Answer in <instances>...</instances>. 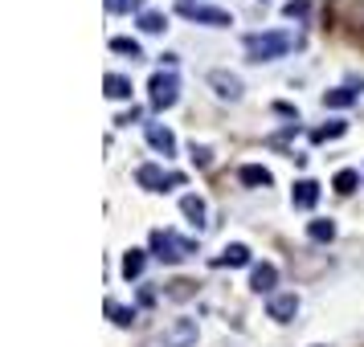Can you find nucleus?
Masks as SVG:
<instances>
[{"label": "nucleus", "mask_w": 364, "mask_h": 347, "mask_svg": "<svg viewBox=\"0 0 364 347\" xmlns=\"http://www.w3.org/2000/svg\"><path fill=\"white\" fill-rule=\"evenodd\" d=\"M111 49H115V53H123V57H131V62L144 53V49H140V41H131V37H115V41H111Z\"/></svg>", "instance_id": "4be33fe9"}, {"label": "nucleus", "mask_w": 364, "mask_h": 347, "mask_svg": "<svg viewBox=\"0 0 364 347\" xmlns=\"http://www.w3.org/2000/svg\"><path fill=\"white\" fill-rule=\"evenodd\" d=\"M176 13L180 17H189V21L196 25H234V17L225 13V8H217V4H205V0H176Z\"/></svg>", "instance_id": "20e7f679"}, {"label": "nucleus", "mask_w": 364, "mask_h": 347, "mask_svg": "<svg viewBox=\"0 0 364 347\" xmlns=\"http://www.w3.org/2000/svg\"><path fill=\"white\" fill-rule=\"evenodd\" d=\"M209 266H250V250H245L242 241H234V245H225V250H221V254H213L209 257Z\"/></svg>", "instance_id": "0eeeda50"}, {"label": "nucleus", "mask_w": 364, "mask_h": 347, "mask_svg": "<svg viewBox=\"0 0 364 347\" xmlns=\"http://www.w3.org/2000/svg\"><path fill=\"white\" fill-rule=\"evenodd\" d=\"M267 311H270V319H278V323H291L295 311H299V299H295V294H274Z\"/></svg>", "instance_id": "9d476101"}, {"label": "nucleus", "mask_w": 364, "mask_h": 347, "mask_svg": "<svg viewBox=\"0 0 364 347\" xmlns=\"http://www.w3.org/2000/svg\"><path fill=\"white\" fill-rule=\"evenodd\" d=\"M164 13H140V29L144 33H164Z\"/></svg>", "instance_id": "5701e85b"}, {"label": "nucleus", "mask_w": 364, "mask_h": 347, "mask_svg": "<svg viewBox=\"0 0 364 347\" xmlns=\"http://www.w3.org/2000/svg\"><path fill=\"white\" fill-rule=\"evenodd\" d=\"M135 180L151 192H168V188H180L184 184V176L180 172H164V168H156V163H144L140 172H135Z\"/></svg>", "instance_id": "423d86ee"}, {"label": "nucleus", "mask_w": 364, "mask_h": 347, "mask_svg": "<svg viewBox=\"0 0 364 347\" xmlns=\"http://www.w3.org/2000/svg\"><path fill=\"white\" fill-rule=\"evenodd\" d=\"M144 274V250H127L123 257V278H140Z\"/></svg>", "instance_id": "a211bd4d"}, {"label": "nucleus", "mask_w": 364, "mask_h": 347, "mask_svg": "<svg viewBox=\"0 0 364 347\" xmlns=\"http://www.w3.org/2000/svg\"><path fill=\"white\" fill-rule=\"evenodd\" d=\"M147 143H151L160 156H172V151H176V135H172L168 127H160V123H147Z\"/></svg>", "instance_id": "1a4fd4ad"}, {"label": "nucleus", "mask_w": 364, "mask_h": 347, "mask_svg": "<svg viewBox=\"0 0 364 347\" xmlns=\"http://www.w3.org/2000/svg\"><path fill=\"white\" fill-rule=\"evenodd\" d=\"M209 86H213L221 98H238V94H242V78H238V74H225V69H213V74H209Z\"/></svg>", "instance_id": "6e6552de"}, {"label": "nucleus", "mask_w": 364, "mask_h": 347, "mask_svg": "<svg viewBox=\"0 0 364 347\" xmlns=\"http://www.w3.org/2000/svg\"><path fill=\"white\" fill-rule=\"evenodd\" d=\"M307 237H311V241H332V237H336V225H332V221H311V225H307Z\"/></svg>", "instance_id": "412c9836"}, {"label": "nucleus", "mask_w": 364, "mask_h": 347, "mask_svg": "<svg viewBox=\"0 0 364 347\" xmlns=\"http://www.w3.org/2000/svg\"><path fill=\"white\" fill-rule=\"evenodd\" d=\"M193 286H196V282H189V278H176V282L168 286V294H172V299H189V294H193Z\"/></svg>", "instance_id": "b1692460"}, {"label": "nucleus", "mask_w": 364, "mask_h": 347, "mask_svg": "<svg viewBox=\"0 0 364 347\" xmlns=\"http://www.w3.org/2000/svg\"><path fill=\"white\" fill-rule=\"evenodd\" d=\"M356 184H360V176H356L352 168H344V172H336V192H340V196H348V192H356Z\"/></svg>", "instance_id": "aec40b11"}, {"label": "nucleus", "mask_w": 364, "mask_h": 347, "mask_svg": "<svg viewBox=\"0 0 364 347\" xmlns=\"http://www.w3.org/2000/svg\"><path fill=\"white\" fill-rule=\"evenodd\" d=\"M238 176H242V184H250V188H270V180H274L262 163H245Z\"/></svg>", "instance_id": "ddd939ff"}, {"label": "nucleus", "mask_w": 364, "mask_h": 347, "mask_svg": "<svg viewBox=\"0 0 364 347\" xmlns=\"http://www.w3.org/2000/svg\"><path fill=\"white\" fill-rule=\"evenodd\" d=\"M307 8H311V0H287V4H283V13H287V17H303V13H307Z\"/></svg>", "instance_id": "393cba45"}, {"label": "nucleus", "mask_w": 364, "mask_h": 347, "mask_svg": "<svg viewBox=\"0 0 364 347\" xmlns=\"http://www.w3.org/2000/svg\"><path fill=\"white\" fill-rule=\"evenodd\" d=\"M180 212H184V217H189L193 225H201V221H205V200H201L196 192H189V196L180 200Z\"/></svg>", "instance_id": "dca6fc26"}, {"label": "nucleus", "mask_w": 364, "mask_h": 347, "mask_svg": "<svg viewBox=\"0 0 364 347\" xmlns=\"http://www.w3.org/2000/svg\"><path fill=\"white\" fill-rule=\"evenodd\" d=\"M274 282H278V270H274L270 261L254 266V274H250V286H254L258 294H270V290H274Z\"/></svg>", "instance_id": "9b49d317"}, {"label": "nucleus", "mask_w": 364, "mask_h": 347, "mask_svg": "<svg viewBox=\"0 0 364 347\" xmlns=\"http://www.w3.org/2000/svg\"><path fill=\"white\" fill-rule=\"evenodd\" d=\"M193 163H196V168H209V163H213V151H209V147H196V143H193Z\"/></svg>", "instance_id": "bb28decb"}, {"label": "nucleus", "mask_w": 364, "mask_h": 347, "mask_svg": "<svg viewBox=\"0 0 364 347\" xmlns=\"http://www.w3.org/2000/svg\"><path fill=\"white\" fill-rule=\"evenodd\" d=\"M356 98H360L356 90H348V86H336V90L323 94V107H332V111H344V107H352Z\"/></svg>", "instance_id": "4468645a"}, {"label": "nucleus", "mask_w": 364, "mask_h": 347, "mask_svg": "<svg viewBox=\"0 0 364 347\" xmlns=\"http://www.w3.org/2000/svg\"><path fill=\"white\" fill-rule=\"evenodd\" d=\"M107 98H131V78H123V74H107Z\"/></svg>", "instance_id": "2eb2a0df"}, {"label": "nucleus", "mask_w": 364, "mask_h": 347, "mask_svg": "<svg viewBox=\"0 0 364 347\" xmlns=\"http://www.w3.org/2000/svg\"><path fill=\"white\" fill-rule=\"evenodd\" d=\"M316 200H319V184H316V180H299V184H295V192H291V205L295 208H316Z\"/></svg>", "instance_id": "f8f14e48"}, {"label": "nucleus", "mask_w": 364, "mask_h": 347, "mask_svg": "<svg viewBox=\"0 0 364 347\" xmlns=\"http://www.w3.org/2000/svg\"><path fill=\"white\" fill-rule=\"evenodd\" d=\"M111 13H131V8H144V0H107Z\"/></svg>", "instance_id": "a878e982"}, {"label": "nucleus", "mask_w": 364, "mask_h": 347, "mask_svg": "<svg viewBox=\"0 0 364 347\" xmlns=\"http://www.w3.org/2000/svg\"><path fill=\"white\" fill-rule=\"evenodd\" d=\"M135 118H140V107H131V111H123V115L115 118V123H123V127H127V123H135Z\"/></svg>", "instance_id": "cd10ccee"}, {"label": "nucleus", "mask_w": 364, "mask_h": 347, "mask_svg": "<svg viewBox=\"0 0 364 347\" xmlns=\"http://www.w3.org/2000/svg\"><path fill=\"white\" fill-rule=\"evenodd\" d=\"M344 131H348V123H344V118H336V123H323V127H316V131H311V143H328V139H340Z\"/></svg>", "instance_id": "f3484780"}, {"label": "nucleus", "mask_w": 364, "mask_h": 347, "mask_svg": "<svg viewBox=\"0 0 364 347\" xmlns=\"http://www.w3.org/2000/svg\"><path fill=\"white\" fill-rule=\"evenodd\" d=\"M147 90H151V107L156 111H168V107H176V98H180V82H176L172 69H164V74H156L147 82Z\"/></svg>", "instance_id": "39448f33"}, {"label": "nucleus", "mask_w": 364, "mask_h": 347, "mask_svg": "<svg viewBox=\"0 0 364 347\" xmlns=\"http://www.w3.org/2000/svg\"><path fill=\"white\" fill-rule=\"evenodd\" d=\"M107 315H111V323H115V327H131V323H135V311H127V306H119V302H107Z\"/></svg>", "instance_id": "6ab92c4d"}, {"label": "nucleus", "mask_w": 364, "mask_h": 347, "mask_svg": "<svg viewBox=\"0 0 364 347\" xmlns=\"http://www.w3.org/2000/svg\"><path fill=\"white\" fill-rule=\"evenodd\" d=\"M295 49V33L287 29H274V33H250L245 37V53L254 62H274V57H287Z\"/></svg>", "instance_id": "f257e3e1"}, {"label": "nucleus", "mask_w": 364, "mask_h": 347, "mask_svg": "<svg viewBox=\"0 0 364 347\" xmlns=\"http://www.w3.org/2000/svg\"><path fill=\"white\" fill-rule=\"evenodd\" d=\"M196 343V323L193 319H172L164 331H156L147 347H193Z\"/></svg>", "instance_id": "7ed1b4c3"}, {"label": "nucleus", "mask_w": 364, "mask_h": 347, "mask_svg": "<svg viewBox=\"0 0 364 347\" xmlns=\"http://www.w3.org/2000/svg\"><path fill=\"white\" fill-rule=\"evenodd\" d=\"M151 254L160 257V261H168V266H176V261H184L189 254H196V245L172 229H151Z\"/></svg>", "instance_id": "f03ea898"}]
</instances>
